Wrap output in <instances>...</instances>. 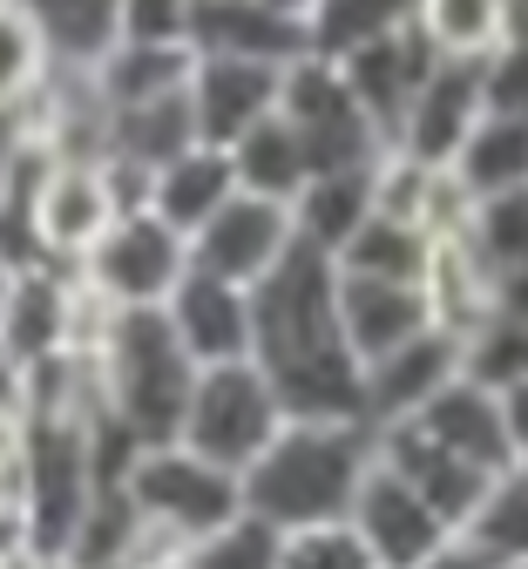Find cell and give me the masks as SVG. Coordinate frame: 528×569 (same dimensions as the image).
<instances>
[{
	"label": "cell",
	"instance_id": "6da1fadb",
	"mask_svg": "<svg viewBox=\"0 0 528 569\" xmlns=\"http://www.w3.org/2000/svg\"><path fill=\"white\" fill-rule=\"evenodd\" d=\"M251 312H258L251 360L271 373L291 420H366V367L346 346L339 264L326 251L298 244L251 292Z\"/></svg>",
	"mask_w": 528,
	"mask_h": 569
},
{
	"label": "cell",
	"instance_id": "7a4b0ae2",
	"mask_svg": "<svg viewBox=\"0 0 528 569\" xmlns=\"http://www.w3.org/2000/svg\"><path fill=\"white\" fill-rule=\"evenodd\" d=\"M380 461V427L366 420H291L285 435L245 468V509L278 536L346 522L359 502V481Z\"/></svg>",
	"mask_w": 528,
	"mask_h": 569
},
{
	"label": "cell",
	"instance_id": "3957f363",
	"mask_svg": "<svg viewBox=\"0 0 528 569\" xmlns=\"http://www.w3.org/2000/svg\"><path fill=\"white\" fill-rule=\"evenodd\" d=\"M197 360L183 352L170 312H116L96 346V380L109 420H122L142 448H163L183 435V413L197 393Z\"/></svg>",
	"mask_w": 528,
	"mask_h": 569
},
{
	"label": "cell",
	"instance_id": "277c9868",
	"mask_svg": "<svg viewBox=\"0 0 528 569\" xmlns=\"http://www.w3.org/2000/svg\"><path fill=\"white\" fill-rule=\"evenodd\" d=\"M291 427L271 373L258 360H231V367H203L197 373V393H190V413H183V448H197L203 461L245 475L278 435Z\"/></svg>",
	"mask_w": 528,
	"mask_h": 569
},
{
	"label": "cell",
	"instance_id": "5b68a950",
	"mask_svg": "<svg viewBox=\"0 0 528 569\" xmlns=\"http://www.w3.org/2000/svg\"><path fill=\"white\" fill-rule=\"evenodd\" d=\"M122 488H129V502L142 509V522H157V529H170L183 542H197V536H210V529L245 516V475L203 461L183 441L142 448Z\"/></svg>",
	"mask_w": 528,
	"mask_h": 569
},
{
	"label": "cell",
	"instance_id": "8992f818",
	"mask_svg": "<svg viewBox=\"0 0 528 569\" xmlns=\"http://www.w3.org/2000/svg\"><path fill=\"white\" fill-rule=\"evenodd\" d=\"M74 271H82V284L116 312H163L170 292L190 278V238L170 231L157 210H129Z\"/></svg>",
	"mask_w": 528,
	"mask_h": 569
},
{
	"label": "cell",
	"instance_id": "52a82bcc",
	"mask_svg": "<svg viewBox=\"0 0 528 569\" xmlns=\"http://www.w3.org/2000/svg\"><path fill=\"white\" fill-rule=\"evenodd\" d=\"M278 116L306 136V150H312L319 170H359V163H380L393 150L387 129L372 122L359 109V96L346 89V76H339L332 54H306V61L285 68V102H278Z\"/></svg>",
	"mask_w": 528,
	"mask_h": 569
},
{
	"label": "cell",
	"instance_id": "ba28073f",
	"mask_svg": "<svg viewBox=\"0 0 528 569\" xmlns=\"http://www.w3.org/2000/svg\"><path fill=\"white\" fill-rule=\"evenodd\" d=\"M291 251H298V218H291V203L251 197V190H238V197L190 238V264L210 271V278L245 284V292H258V284H265Z\"/></svg>",
	"mask_w": 528,
	"mask_h": 569
},
{
	"label": "cell",
	"instance_id": "9c48e42d",
	"mask_svg": "<svg viewBox=\"0 0 528 569\" xmlns=\"http://www.w3.org/2000/svg\"><path fill=\"white\" fill-rule=\"evenodd\" d=\"M346 522L359 529V542L372 549V562H380V569H420L427 556H440L447 542L461 536V529L447 522L414 481H400L387 461H372V475L359 481V502H352Z\"/></svg>",
	"mask_w": 528,
	"mask_h": 569
},
{
	"label": "cell",
	"instance_id": "30bf717a",
	"mask_svg": "<svg viewBox=\"0 0 528 569\" xmlns=\"http://www.w3.org/2000/svg\"><path fill=\"white\" fill-rule=\"evenodd\" d=\"M122 218V203H116V190H109V170H102V157L89 163V157H54V170L41 177V190H34V224H41V251H48V264H82L102 238H109V224Z\"/></svg>",
	"mask_w": 528,
	"mask_h": 569
},
{
	"label": "cell",
	"instance_id": "8fae6325",
	"mask_svg": "<svg viewBox=\"0 0 528 569\" xmlns=\"http://www.w3.org/2000/svg\"><path fill=\"white\" fill-rule=\"evenodd\" d=\"M481 116H488V68H481V61L440 54V68L420 82V96H414V109H407V122H400V136H393V150H407V157L447 170V163L461 157V142L475 136Z\"/></svg>",
	"mask_w": 528,
	"mask_h": 569
},
{
	"label": "cell",
	"instance_id": "7c38bea8",
	"mask_svg": "<svg viewBox=\"0 0 528 569\" xmlns=\"http://www.w3.org/2000/svg\"><path fill=\"white\" fill-rule=\"evenodd\" d=\"M285 102V68L271 61H238V54H197V76H190V109L203 142L231 150L245 142L258 122H271Z\"/></svg>",
	"mask_w": 528,
	"mask_h": 569
},
{
	"label": "cell",
	"instance_id": "4fadbf2b",
	"mask_svg": "<svg viewBox=\"0 0 528 569\" xmlns=\"http://www.w3.org/2000/svg\"><path fill=\"white\" fill-rule=\"evenodd\" d=\"M170 326L183 339V352L197 367H231V360H251L258 346V312H251V292L231 278H210L190 264V278L170 292Z\"/></svg>",
	"mask_w": 528,
	"mask_h": 569
},
{
	"label": "cell",
	"instance_id": "5bb4252c",
	"mask_svg": "<svg viewBox=\"0 0 528 569\" xmlns=\"http://www.w3.org/2000/svg\"><path fill=\"white\" fill-rule=\"evenodd\" d=\"M440 68V48L420 34V21L414 28H400V34H387V41H366V48H352V54H339V76H346V89L359 96V109L387 129V142L400 136V122H407V109H414V96H420V82Z\"/></svg>",
	"mask_w": 528,
	"mask_h": 569
},
{
	"label": "cell",
	"instance_id": "9a60e30c",
	"mask_svg": "<svg viewBox=\"0 0 528 569\" xmlns=\"http://www.w3.org/2000/svg\"><path fill=\"white\" fill-rule=\"evenodd\" d=\"M74 306H82V271H68V264L14 271L8 312H0V346L21 367L61 360V352H74Z\"/></svg>",
	"mask_w": 528,
	"mask_h": 569
},
{
	"label": "cell",
	"instance_id": "2e32d148",
	"mask_svg": "<svg viewBox=\"0 0 528 569\" xmlns=\"http://www.w3.org/2000/svg\"><path fill=\"white\" fill-rule=\"evenodd\" d=\"M461 380V339L447 326H427L420 339L380 352L366 367V420L372 427H393V420H414L434 393H447Z\"/></svg>",
	"mask_w": 528,
	"mask_h": 569
},
{
	"label": "cell",
	"instance_id": "e0dca14e",
	"mask_svg": "<svg viewBox=\"0 0 528 569\" xmlns=\"http://www.w3.org/2000/svg\"><path fill=\"white\" fill-rule=\"evenodd\" d=\"M190 48L197 54H238V61L291 68V61L312 54V28L278 14V8H265V0H197Z\"/></svg>",
	"mask_w": 528,
	"mask_h": 569
},
{
	"label": "cell",
	"instance_id": "ac0fdd59",
	"mask_svg": "<svg viewBox=\"0 0 528 569\" xmlns=\"http://www.w3.org/2000/svg\"><path fill=\"white\" fill-rule=\"evenodd\" d=\"M380 461H387L400 481H414L455 529H468V516L481 509V495H488V481H495L488 468H475V461H461V455H447L420 420L380 427Z\"/></svg>",
	"mask_w": 528,
	"mask_h": 569
},
{
	"label": "cell",
	"instance_id": "d6986e66",
	"mask_svg": "<svg viewBox=\"0 0 528 569\" xmlns=\"http://www.w3.org/2000/svg\"><path fill=\"white\" fill-rule=\"evenodd\" d=\"M339 319H346V346L359 352V367H372L380 352L420 339L434 326L427 284H400V278H352L339 271Z\"/></svg>",
	"mask_w": 528,
	"mask_h": 569
},
{
	"label": "cell",
	"instance_id": "ffe728a7",
	"mask_svg": "<svg viewBox=\"0 0 528 569\" xmlns=\"http://www.w3.org/2000/svg\"><path fill=\"white\" fill-rule=\"evenodd\" d=\"M414 420L427 427V435H434L447 455H461V461H475V468H488V475L515 468L508 400H501V393H488V387H475V380H455L447 393H434Z\"/></svg>",
	"mask_w": 528,
	"mask_h": 569
},
{
	"label": "cell",
	"instance_id": "44dd1931",
	"mask_svg": "<svg viewBox=\"0 0 528 569\" xmlns=\"http://www.w3.org/2000/svg\"><path fill=\"white\" fill-rule=\"evenodd\" d=\"M245 183H238V163H231V150H217V142H197V150H183L177 163H163L157 170V190H149V210L170 224V231H183V238H197L223 203H231Z\"/></svg>",
	"mask_w": 528,
	"mask_h": 569
},
{
	"label": "cell",
	"instance_id": "7402d4cb",
	"mask_svg": "<svg viewBox=\"0 0 528 569\" xmlns=\"http://www.w3.org/2000/svg\"><path fill=\"white\" fill-rule=\"evenodd\" d=\"M197 76V48L190 41H116L96 68L89 82L109 109H136V102H157V96H177L190 89Z\"/></svg>",
	"mask_w": 528,
	"mask_h": 569
},
{
	"label": "cell",
	"instance_id": "603a6c76",
	"mask_svg": "<svg viewBox=\"0 0 528 569\" xmlns=\"http://www.w3.org/2000/svg\"><path fill=\"white\" fill-rule=\"evenodd\" d=\"M372 163H359V170H319L306 190H298V203H291V218H298V244H312V251H326V258H339L346 244H352V231L372 218Z\"/></svg>",
	"mask_w": 528,
	"mask_h": 569
},
{
	"label": "cell",
	"instance_id": "cb8c5ba5",
	"mask_svg": "<svg viewBox=\"0 0 528 569\" xmlns=\"http://www.w3.org/2000/svg\"><path fill=\"white\" fill-rule=\"evenodd\" d=\"M197 142H203V129H197L190 89L157 96V102H136V109H109V157H122V163L163 170L183 150H197Z\"/></svg>",
	"mask_w": 528,
	"mask_h": 569
},
{
	"label": "cell",
	"instance_id": "d4e9b609",
	"mask_svg": "<svg viewBox=\"0 0 528 569\" xmlns=\"http://www.w3.org/2000/svg\"><path fill=\"white\" fill-rule=\"evenodd\" d=\"M427 306H434V326H447L455 339L475 332V326L495 312V271H488V258H481L468 238H434Z\"/></svg>",
	"mask_w": 528,
	"mask_h": 569
},
{
	"label": "cell",
	"instance_id": "484cf974",
	"mask_svg": "<svg viewBox=\"0 0 528 569\" xmlns=\"http://www.w3.org/2000/svg\"><path fill=\"white\" fill-rule=\"evenodd\" d=\"M447 170L468 183L475 203H481V197L528 190V116H501V109H488V116L475 122V136L461 142V157L447 163Z\"/></svg>",
	"mask_w": 528,
	"mask_h": 569
},
{
	"label": "cell",
	"instance_id": "4316f807",
	"mask_svg": "<svg viewBox=\"0 0 528 569\" xmlns=\"http://www.w3.org/2000/svg\"><path fill=\"white\" fill-rule=\"evenodd\" d=\"M231 163H238V183H245L251 197H278V203H298V190L319 177L306 136H298L285 116H271V122H258L245 142H231Z\"/></svg>",
	"mask_w": 528,
	"mask_h": 569
},
{
	"label": "cell",
	"instance_id": "83f0119b",
	"mask_svg": "<svg viewBox=\"0 0 528 569\" xmlns=\"http://www.w3.org/2000/svg\"><path fill=\"white\" fill-rule=\"evenodd\" d=\"M61 68H96L122 41V0H21Z\"/></svg>",
	"mask_w": 528,
	"mask_h": 569
},
{
	"label": "cell",
	"instance_id": "f1b7e54d",
	"mask_svg": "<svg viewBox=\"0 0 528 569\" xmlns=\"http://www.w3.org/2000/svg\"><path fill=\"white\" fill-rule=\"evenodd\" d=\"M339 271H352V278H400V284H427V264H434V238L420 231V224H407V218H372L352 231V244L332 258Z\"/></svg>",
	"mask_w": 528,
	"mask_h": 569
},
{
	"label": "cell",
	"instance_id": "f546056e",
	"mask_svg": "<svg viewBox=\"0 0 528 569\" xmlns=\"http://www.w3.org/2000/svg\"><path fill=\"white\" fill-rule=\"evenodd\" d=\"M461 536H468L495 569H528V461H515V468H501V475L488 481L481 509L468 516Z\"/></svg>",
	"mask_w": 528,
	"mask_h": 569
},
{
	"label": "cell",
	"instance_id": "4dcf8cb0",
	"mask_svg": "<svg viewBox=\"0 0 528 569\" xmlns=\"http://www.w3.org/2000/svg\"><path fill=\"white\" fill-rule=\"evenodd\" d=\"M54 48L21 0H0V109H28L54 82Z\"/></svg>",
	"mask_w": 528,
	"mask_h": 569
},
{
	"label": "cell",
	"instance_id": "1f68e13d",
	"mask_svg": "<svg viewBox=\"0 0 528 569\" xmlns=\"http://www.w3.org/2000/svg\"><path fill=\"white\" fill-rule=\"evenodd\" d=\"M420 34L455 54V61H488L508 41V0H420Z\"/></svg>",
	"mask_w": 528,
	"mask_h": 569
},
{
	"label": "cell",
	"instance_id": "d6a6232c",
	"mask_svg": "<svg viewBox=\"0 0 528 569\" xmlns=\"http://www.w3.org/2000/svg\"><path fill=\"white\" fill-rule=\"evenodd\" d=\"M420 0H319L312 14V54H352L366 41H387L400 28H414Z\"/></svg>",
	"mask_w": 528,
	"mask_h": 569
},
{
	"label": "cell",
	"instance_id": "836d02e7",
	"mask_svg": "<svg viewBox=\"0 0 528 569\" xmlns=\"http://www.w3.org/2000/svg\"><path fill=\"white\" fill-rule=\"evenodd\" d=\"M461 380L488 393H515L528 380V326L508 312H488L475 332H461Z\"/></svg>",
	"mask_w": 528,
	"mask_h": 569
},
{
	"label": "cell",
	"instance_id": "e575fe53",
	"mask_svg": "<svg viewBox=\"0 0 528 569\" xmlns=\"http://www.w3.org/2000/svg\"><path fill=\"white\" fill-rule=\"evenodd\" d=\"M278 549H285V536L245 509L238 522H223V529L197 536V542L183 549L177 569H278Z\"/></svg>",
	"mask_w": 528,
	"mask_h": 569
},
{
	"label": "cell",
	"instance_id": "d590c367",
	"mask_svg": "<svg viewBox=\"0 0 528 569\" xmlns=\"http://www.w3.org/2000/svg\"><path fill=\"white\" fill-rule=\"evenodd\" d=\"M461 238L488 258V271H515V264H528V190L481 197Z\"/></svg>",
	"mask_w": 528,
	"mask_h": 569
},
{
	"label": "cell",
	"instance_id": "8d00e7d4",
	"mask_svg": "<svg viewBox=\"0 0 528 569\" xmlns=\"http://www.w3.org/2000/svg\"><path fill=\"white\" fill-rule=\"evenodd\" d=\"M278 569H380V562H372V549L359 542L352 522H312V529L285 536Z\"/></svg>",
	"mask_w": 528,
	"mask_h": 569
},
{
	"label": "cell",
	"instance_id": "74e56055",
	"mask_svg": "<svg viewBox=\"0 0 528 569\" xmlns=\"http://www.w3.org/2000/svg\"><path fill=\"white\" fill-rule=\"evenodd\" d=\"M197 0H122V41H190Z\"/></svg>",
	"mask_w": 528,
	"mask_h": 569
},
{
	"label": "cell",
	"instance_id": "f35d334b",
	"mask_svg": "<svg viewBox=\"0 0 528 569\" xmlns=\"http://www.w3.org/2000/svg\"><path fill=\"white\" fill-rule=\"evenodd\" d=\"M481 68H488V109L528 116V41H501Z\"/></svg>",
	"mask_w": 528,
	"mask_h": 569
},
{
	"label": "cell",
	"instance_id": "ab89813d",
	"mask_svg": "<svg viewBox=\"0 0 528 569\" xmlns=\"http://www.w3.org/2000/svg\"><path fill=\"white\" fill-rule=\"evenodd\" d=\"M0 420H28V367L0 346Z\"/></svg>",
	"mask_w": 528,
	"mask_h": 569
},
{
	"label": "cell",
	"instance_id": "60d3db41",
	"mask_svg": "<svg viewBox=\"0 0 528 569\" xmlns=\"http://www.w3.org/2000/svg\"><path fill=\"white\" fill-rule=\"evenodd\" d=\"M21 142H28V116H21V109H0V197H8V183H14Z\"/></svg>",
	"mask_w": 528,
	"mask_h": 569
},
{
	"label": "cell",
	"instance_id": "b9f144b4",
	"mask_svg": "<svg viewBox=\"0 0 528 569\" xmlns=\"http://www.w3.org/2000/svg\"><path fill=\"white\" fill-rule=\"evenodd\" d=\"M495 312H508V319H521V326H528V264L495 271Z\"/></svg>",
	"mask_w": 528,
	"mask_h": 569
},
{
	"label": "cell",
	"instance_id": "7bdbcfd3",
	"mask_svg": "<svg viewBox=\"0 0 528 569\" xmlns=\"http://www.w3.org/2000/svg\"><path fill=\"white\" fill-rule=\"evenodd\" d=\"M420 569H495V562H488V556H481V549H475L468 536H455V542H447L440 556H427Z\"/></svg>",
	"mask_w": 528,
	"mask_h": 569
},
{
	"label": "cell",
	"instance_id": "ee69618b",
	"mask_svg": "<svg viewBox=\"0 0 528 569\" xmlns=\"http://www.w3.org/2000/svg\"><path fill=\"white\" fill-rule=\"evenodd\" d=\"M508 400V435H515V461H528V380L515 387V393H501Z\"/></svg>",
	"mask_w": 528,
	"mask_h": 569
},
{
	"label": "cell",
	"instance_id": "f6af8a7d",
	"mask_svg": "<svg viewBox=\"0 0 528 569\" xmlns=\"http://www.w3.org/2000/svg\"><path fill=\"white\" fill-rule=\"evenodd\" d=\"M265 8H278V14H291V21H306V28H312V14H319V0H265Z\"/></svg>",
	"mask_w": 528,
	"mask_h": 569
},
{
	"label": "cell",
	"instance_id": "bcb514c9",
	"mask_svg": "<svg viewBox=\"0 0 528 569\" xmlns=\"http://www.w3.org/2000/svg\"><path fill=\"white\" fill-rule=\"evenodd\" d=\"M508 41H528V0H508Z\"/></svg>",
	"mask_w": 528,
	"mask_h": 569
},
{
	"label": "cell",
	"instance_id": "7dc6e473",
	"mask_svg": "<svg viewBox=\"0 0 528 569\" xmlns=\"http://www.w3.org/2000/svg\"><path fill=\"white\" fill-rule=\"evenodd\" d=\"M8 292H14V264L0 258V312H8Z\"/></svg>",
	"mask_w": 528,
	"mask_h": 569
},
{
	"label": "cell",
	"instance_id": "c3c4849f",
	"mask_svg": "<svg viewBox=\"0 0 528 569\" xmlns=\"http://www.w3.org/2000/svg\"><path fill=\"white\" fill-rule=\"evenodd\" d=\"M34 569H82V562H34Z\"/></svg>",
	"mask_w": 528,
	"mask_h": 569
}]
</instances>
